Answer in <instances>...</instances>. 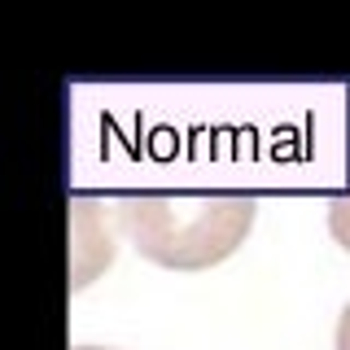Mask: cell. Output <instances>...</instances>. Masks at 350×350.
<instances>
[{
    "instance_id": "7a4b0ae2",
    "label": "cell",
    "mask_w": 350,
    "mask_h": 350,
    "mask_svg": "<svg viewBox=\"0 0 350 350\" xmlns=\"http://www.w3.org/2000/svg\"><path fill=\"white\" fill-rule=\"evenodd\" d=\"M109 254H114V228L79 197L75 202V289H83L96 271H105Z\"/></svg>"
},
{
    "instance_id": "3957f363",
    "label": "cell",
    "mask_w": 350,
    "mask_h": 350,
    "mask_svg": "<svg viewBox=\"0 0 350 350\" xmlns=\"http://www.w3.org/2000/svg\"><path fill=\"white\" fill-rule=\"evenodd\" d=\"M328 232H333V241L350 254V193L333 202V211H328Z\"/></svg>"
},
{
    "instance_id": "5b68a950",
    "label": "cell",
    "mask_w": 350,
    "mask_h": 350,
    "mask_svg": "<svg viewBox=\"0 0 350 350\" xmlns=\"http://www.w3.org/2000/svg\"><path fill=\"white\" fill-rule=\"evenodd\" d=\"M75 350H105V346H75Z\"/></svg>"
},
{
    "instance_id": "6da1fadb",
    "label": "cell",
    "mask_w": 350,
    "mask_h": 350,
    "mask_svg": "<svg viewBox=\"0 0 350 350\" xmlns=\"http://www.w3.org/2000/svg\"><path fill=\"white\" fill-rule=\"evenodd\" d=\"M114 224L149 262L202 271L237 254L254 228V197L232 189H149L118 202Z\"/></svg>"
},
{
    "instance_id": "277c9868",
    "label": "cell",
    "mask_w": 350,
    "mask_h": 350,
    "mask_svg": "<svg viewBox=\"0 0 350 350\" xmlns=\"http://www.w3.org/2000/svg\"><path fill=\"white\" fill-rule=\"evenodd\" d=\"M337 350H350V302H346L342 320H337Z\"/></svg>"
}]
</instances>
